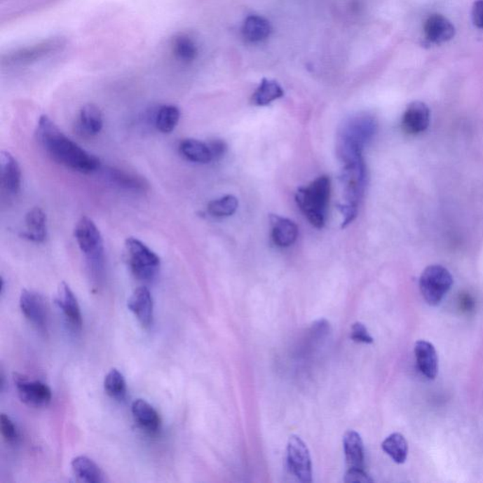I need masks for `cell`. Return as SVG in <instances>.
<instances>
[{
    "mask_svg": "<svg viewBox=\"0 0 483 483\" xmlns=\"http://www.w3.org/2000/svg\"><path fill=\"white\" fill-rule=\"evenodd\" d=\"M36 138L48 156L59 165L81 174L94 173L100 168V160L67 137L48 116L40 117Z\"/></svg>",
    "mask_w": 483,
    "mask_h": 483,
    "instance_id": "6da1fadb",
    "label": "cell"
},
{
    "mask_svg": "<svg viewBox=\"0 0 483 483\" xmlns=\"http://www.w3.org/2000/svg\"><path fill=\"white\" fill-rule=\"evenodd\" d=\"M376 121L369 114H360L343 122L338 133L336 151L341 163L362 159L365 146L376 132Z\"/></svg>",
    "mask_w": 483,
    "mask_h": 483,
    "instance_id": "7a4b0ae2",
    "label": "cell"
},
{
    "mask_svg": "<svg viewBox=\"0 0 483 483\" xmlns=\"http://www.w3.org/2000/svg\"><path fill=\"white\" fill-rule=\"evenodd\" d=\"M340 179L346 203L338 207L343 217L342 228H346L358 215L360 202L367 187V170L364 158L343 163Z\"/></svg>",
    "mask_w": 483,
    "mask_h": 483,
    "instance_id": "3957f363",
    "label": "cell"
},
{
    "mask_svg": "<svg viewBox=\"0 0 483 483\" xmlns=\"http://www.w3.org/2000/svg\"><path fill=\"white\" fill-rule=\"evenodd\" d=\"M330 179L327 176L318 177L306 187H301L296 193V201L303 215L313 226L322 229L327 219L330 198Z\"/></svg>",
    "mask_w": 483,
    "mask_h": 483,
    "instance_id": "277c9868",
    "label": "cell"
},
{
    "mask_svg": "<svg viewBox=\"0 0 483 483\" xmlns=\"http://www.w3.org/2000/svg\"><path fill=\"white\" fill-rule=\"evenodd\" d=\"M74 236L81 252L86 256L93 275L100 278L104 268V242L94 221L81 217L76 224Z\"/></svg>",
    "mask_w": 483,
    "mask_h": 483,
    "instance_id": "5b68a950",
    "label": "cell"
},
{
    "mask_svg": "<svg viewBox=\"0 0 483 483\" xmlns=\"http://www.w3.org/2000/svg\"><path fill=\"white\" fill-rule=\"evenodd\" d=\"M125 257L133 275L142 282H150L156 278L161 267V259L151 248L135 237L125 241Z\"/></svg>",
    "mask_w": 483,
    "mask_h": 483,
    "instance_id": "8992f818",
    "label": "cell"
},
{
    "mask_svg": "<svg viewBox=\"0 0 483 483\" xmlns=\"http://www.w3.org/2000/svg\"><path fill=\"white\" fill-rule=\"evenodd\" d=\"M453 285V277L446 267L433 264L423 271L419 278V289L425 301L437 306Z\"/></svg>",
    "mask_w": 483,
    "mask_h": 483,
    "instance_id": "52a82bcc",
    "label": "cell"
},
{
    "mask_svg": "<svg viewBox=\"0 0 483 483\" xmlns=\"http://www.w3.org/2000/svg\"><path fill=\"white\" fill-rule=\"evenodd\" d=\"M16 391L22 402L34 408H43L48 406L53 400V393L46 384L40 381H34L22 374H13Z\"/></svg>",
    "mask_w": 483,
    "mask_h": 483,
    "instance_id": "ba28073f",
    "label": "cell"
},
{
    "mask_svg": "<svg viewBox=\"0 0 483 483\" xmlns=\"http://www.w3.org/2000/svg\"><path fill=\"white\" fill-rule=\"evenodd\" d=\"M287 463L292 473L301 482L310 483L313 480L312 461L309 449L299 437L291 436L287 446Z\"/></svg>",
    "mask_w": 483,
    "mask_h": 483,
    "instance_id": "9c48e42d",
    "label": "cell"
},
{
    "mask_svg": "<svg viewBox=\"0 0 483 483\" xmlns=\"http://www.w3.org/2000/svg\"><path fill=\"white\" fill-rule=\"evenodd\" d=\"M19 305L25 318L34 325L37 330L46 334L48 327V309L42 294L32 290L22 291Z\"/></svg>",
    "mask_w": 483,
    "mask_h": 483,
    "instance_id": "30bf717a",
    "label": "cell"
},
{
    "mask_svg": "<svg viewBox=\"0 0 483 483\" xmlns=\"http://www.w3.org/2000/svg\"><path fill=\"white\" fill-rule=\"evenodd\" d=\"M55 303L64 315V320L69 325L70 329H72L74 332H81L83 329V315H81L80 305H79L77 297L67 283H62L59 285Z\"/></svg>",
    "mask_w": 483,
    "mask_h": 483,
    "instance_id": "8fae6325",
    "label": "cell"
},
{
    "mask_svg": "<svg viewBox=\"0 0 483 483\" xmlns=\"http://www.w3.org/2000/svg\"><path fill=\"white\" fill-rule=\"evenodd\" d=\"M430 111L422 101H414L407 107L403 114L402 129L411 135L424 132L430 125Z\"/></svg>",
    "mask_w": 483,
    "mask_h": 483,
    "instance_id": "7c38bea8",
    "label": "cell"
},
{
    "mask_svg": "<svg viewBox=\"0 0 483 483\" xmlns=\"http://www.w3.org/2000/svg\"><path fill=\"white\" fill-rule=\"evenodd\" d=\"M128 308L136 316L142 326H151L154 322V304L149 289L144 286L135 289L128 301Z\"/></svg>",
    "mask_w": 483,
    "mask_h": 483,
    "instance_id": "4fadbf2b",
    "label": "cell"
},
{
    "mask_svg": "<svg viewBox=\"0 0 483 483\" xmlns=\"http://www.w3.org/2000/svg\"><path fill=\"white\" fill-rule=\"evenodd\" d=\"M103 114L100 109L94 104H87L81 109L75 130L83 137H94L103 129Z\"/></svg>",
    "mask_w": 483,
    "mask_h": 483,
    "instance_id": "5bb4252c",
    "label": "cell"
},
{
    "mask_svg": "<svg viewBox=\"0 0 483 483\" xmlns=\"http://www.w3.org/2000/svg\"><path fill=\"white\" fill-rule=\"evenodd\" d=\"M109 181L125 191L132 193H146L149 190V182L140 175L125 169L110 168L106 170Z\"/></svg>",
    "mask_w": 483,
    "mask_h": 483,
    "instance_id": "9a60e30c",
    "label": "cell"
},
{
    "mask_svg": "<svg viewBox=\"0 0 483 483\" xmlns=\"http://www.w3.org/2000/svg\"><path fill=\"white\" fill-rule=\"evenodd\" d=\"M416 365L420 373L428 379H435L438 374V355L433 343L420 340L414 346Z\"/></svg>",
    "mask_w": 483,
    "mask_h": 483,
    "instance_id": "2e32d148",
    "label": "cell"
},
{
    "mask_svg": "<svg viewBox=\"0 0 483 483\" xmlns=\"http://www.w3.org/2000/svg\"><path fill=\"white\" fill-rule=\"evenodd\" d=\"M1 182L8 193L16 195L21 189L22 172L18 160L9 152L2 151L0 155Z\"/></svg>",
    "mask_w": 483,
    "mask_h": 483,
    "instance_id": "e0dca14e",
    "label": "cell"
},
{
    "mask_svg": "<svg viewBox=\"0 0 483 483\" xmlns=\"http://www.w3.org/2000/svg\"><path fill=\"white\" fill-rule=\"evenodd\" d=\"M270 223L272 228V240L275 245L288 247L297 241L299 228L293 221L280 215H271Z\"/></svg>",
    "mask_w": 483,
    "mask_h": 483,
    "instance_id": "ac0fdd59",
    "label": "cell"
},
{
    "mask_svg": "<svg viewBox=\"0 0 483 483\" xmlns=\"http://www.w3.org/2000/svg\"><path fill=\"white\" fill-rule=\"evenodd\" d=\"M425 36L430 43H442L449 42L455 36V27L447 18L442 15H433L424 25Z\"/></svg>",
    "mask_w": 483,
    "mask_h": 483,
    "instance_id": "d6986e66",
    "label": "cell"
},
{
    "mask_svg": "<svg viewBox=\"0 0 483 483\" xmlns=\"http://www.w3.org/2000/svg\"><path fill=\"white\" fill-rule=\"evenodd\" d=\"M25 230L21 236L24 239L34 243L45 242L48 236V226H46V215L39 207H34L29 210L25 217Z\"/></svg>",
    "mask_w": 483,
    "mask_h": 483,
    "instance_id": "ffe728a7",
    "label": "cell"
},
{
    "mask_svg": "<svg viewBox=\"0 0 483 483\" xmlns=\"http://www.w3.org/2000/svg\"><path fill=\"white\" fill-rule=\"evenodd\" d=\"M133 419L139 427L150 435L157 433L161 428V419L154 407L144 400H136L132 405Z\"/></svg>",
    "mask_w": 483,
    "mask_h": 483,
    "instance_id": "44dd1931",
    "label": "cell"
},
{
    "mask_svg": "<svg viewBox=\"0 0 483 483\" xmlns=\"http://www.w3.org/2000/svg\"><path fill=\"white\" fill-rule=\"evenodd\" d=\"M343 443L348 469H364L365 449L361 435L355 430L346 431Z\"/></svg>",
    "mask_w": 483,
    "mask_h": 483,
    "instance_id": "7402d4cb",
    "label": "cell"
},
{
    "mask_svg": "<svg viewBox=\"0 0 483 483\" xmlns=\"http://www.w3.org/2000/svg\"><path fill=\"white\" fill-rule=\"evenodd\" d=\"M73 473L79 480L86 483L105 482L104 474L100 466L86 456H78L71 463Z\"/></svg>",
    "mask_w": 483,
    "mask_h": 483,
    "instance_id": "603a6c76",
    "label": "cell"
},
{
    "mask_svg": "<svg viewBox=\"0 0 483 483\" xmlns=\"http://www.w3.org/2000/svg\"><path fill=\"white\" fill-rule=\"evenodd\" d=\"M182 156L196 163H209L214 161L209 144L196 139H184L179 147Z\"/></svg>",
    "mask_w": 483,
    "mask_h": 483,
    "instance_id": "cb8c5ba5",
    "label": "cell"
},
{
    "mask_svg": "<svg viewBox=\"0 0 483 483\" xmlns=\"http://www.w3.org/2000/svg\"><path fill=\"white\" fill-rule=\"evenodd\" d=\"M242 34L247 42H261L271 34V26L269 22L261 16H248L243 24Z\"/></svg>",
    "mask_w": 483,
    "mask_h": 483,
    "instance_id": "d4e9b609",
    "label": "cell"
},
{
    "mask_svg": "<svg viewBox=\"0 0 483 483\" xmlns=\"http://www.w3.org/2000/svg\"><path fill=\"white\" fill-rule=\"evenodd\" d=\"M285 95L282 86L277 81L266 80L264 79L261 81L260 86L258 87L251 98L254 105L266 106L273 101L283 97Z\"/></svg>",
    "mask_w": 483,
    "mask_h": 483,
    "instance_id": "484cf974",
    "label": "cell"
},
{
    "mask_svg": "<svg viewBox=\"0 0 483 483\" xmlns=\"http://www.w3.org/2000/svg\"><path fill=\"white\" fill-rule=\"evenodd\" d=\"M383 450L395 463L401 465L406 462L408 456V443L400 433H395L389 435L381 444Z\"/></svg>",
    "mask_w": 483,
    "mask_h": 483,
    "instance_id": "4316f807",
    "label": "cell"
},
{
    "mask_svg": "<svg viewBox=\"0 0 483 483\" xmlns=\"http://www.w3.org/2000/svg\"><path fill=\"white\" fill-rule=\"evenodd\" d=\"M181 118V111L177 106L163 105L158 110L155 116V125L162 133L173 132Z\"/></svg>",
    "mask_w": 483,
    "mask_h": 483,
    "instance_id": "83f0119b",
    "label": "cell"
},
{
    "mask_svg": "<svg viewBox=\"0 0 483 483\" xmlns=\"http://www.w3.org/2000/svg\"><path fill=\"white\" fill-rule=\"evenodd\" d=\"M61 41L53 40L49 42H45L34 46V48L24 49L20 53H15V55L11 56V61L13 62H31L32 60L39 58L41 56L45 55L61 48Z\"/></svg>",
    "mask_w": 483,
    "mask_h": 483,
    "instance_id": "f1b7e54d",
    "label": "cell"
},
{
    "mask_svg": "<svg viewBox=\"0 0 483 483\" xmlns=\"http://www.w3.org/2000/svg\"><path fill=\"white\" fill-rule=\"evenodd\" d=\"M104 388L109 397L113 400L122 401L127 395V383L124 376L114 368L107 374L104 379Z\"/></svg>",
    "mask_w": 483,
    "mask_h": 483,
    "instance_id": "f546056e",
    "label": "cell"
},
{
    "mask_svg": "<svg viewBox=\"0 0 483 483\" xmlns=\"http://www.w3.org/2000/svg\"><path fill=\"white\" fill-rule=\"evenodd\" d=\"M173 53L182 62H193L198 56V46L192 38L184 34L179 35L174 39Z\"/></svg>",
    "mask_w": 483,
    "mask_h": 483,
    "instance_id": "4dcf8cb0",
    "label": "cell"
},
{
    "mask_svg": "<svg viewBox=\"0 0 483 483\" xmlns=\"http://www.w3.org/2000/svg\"><path fill=\"white\" fill-rule=\"evenodd\" d=\"M238 199L228 195L215 199L208 204V212L215 217H228L233 215L238 208Z\"/></svg>",
    "mask_w": 483,
    "mask_h": 483,
    "instance_id": "1f68e13d",
    "label": "cell"
},
{
    "mask_svg": "<svg viewBox=\"0 0 483 483\" xmlns=\"http://www.w3.org/2000/svg\"><path fill=\"white\" fill-rule=\"evenodd\" d=\"M0 430L4 440L10 444H16L20 439L19 430L13 420L7 414H2L0 416Z\"/></svg>",
    "mask_w": 483,
    "mask_h": 483,
    "instance_id": "d6a6232c",
    "label": "cell"
},
{
    "mask_svg": "<svg viewBox=\"0 0 483 483\" xmlns=\"http://www.w3.org/2000/svg\"><path fill=\"white\" fill-rule=\"evenodd\" d=\"M351 339L354 342L372 343L374 342L373 337L371 336L367 327L361 322H356L351 327Z\"/></svg>",
    "mask_w": 483,
    "mask_h": 483,
    "instance_id": "836d02e7",
    "label": "cell"
},
{
    "mask_svg": "<svg viewBox=\"0 0 483 483\" xmlns=\"http://www.w3.org/2000/svg\"><path fill=\"white\" fill-rule=\"evenodd\" d=\"M343 482L346 483H370L373 482L374 480L365 471V469H348Z\"/></svg>",
    "mask_w": 483,
    "mask_h": 483,
    "instance_id": "e575fe53",
    "label": "cell"
},
{
    "mask_svg": "<svg viewBox=\"0 0 483 483\" xmlns=\"http://www.w3.org/2000/svg\"><path fill=\"white\" fill-rule=\"evenodd\" d=\"M472 20L475 26L483 29V0H477L472 8Z\"/></svg>",
    "mask_w": 483,
    "mask_h": 483,
    "instance_id": "d590c367",
    "label": "cell"
},
{
    "mask_svg": "<svg viewBox=\"0 0 483 483\" xmlns=\"http://www.w3.org/2000/svg\"><path fill=\"white\" fill-rule=\"evenodd\" d=\"M209 147L211 149L212 158L214 160H219L225 155L226 151V144L223 140L220 139H215L210 142Z\"/></svg>",
    "mask_w": 483,
    "mask_h": 483,
    "instance_id": "8d00e7d4",
    "label": "cell"
}]
</instances>
